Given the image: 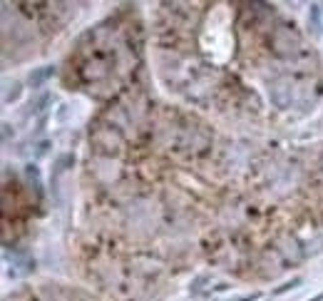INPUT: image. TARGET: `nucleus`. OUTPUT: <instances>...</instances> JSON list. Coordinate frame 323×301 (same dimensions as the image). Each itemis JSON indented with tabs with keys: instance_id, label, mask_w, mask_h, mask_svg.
I'll use <instances>...</instances> for the list:
<instances>
[{
	"instance_id": "nucleus-2",
	"label": "nucleus",
	"mask_w": 323,
	"mask_h": 301,
	"mask_svg": "<svg viewBox=\"0 0 323 301\" xmlns=\"http://www.w3.org/2000/svg\"><path fill=\"white\" fill-rule=\"evenodd\" d=\"M301 284V279H293V282H289V284H284V286H278L273 294H284V291H289V289H293V286H298Z\"/></svg>"
},
{
	"instance_id": "nucleus-3",
	"label": "nucleus",
	"mask_w": 323,
	"mask_h": 301,
	"mask_svg": "<svg viewBox=\"0 0 323 301\" xmlns=\"http://www.w3.org/2000/svg\"><path fill=\"white\" fill-rule=\"evenodd\" d=\"M254 299H256V296L251 294V296H241V299H236V301H254Z\"/></svg>"
},
{
	"instance_id": "nucleus-1",
	"label": "nucleus",
	"mask_w": 323,
	"mask_h": 301,
	"mask_svg": "<svg viewBox=\"0 0 323 301\" xmlns=\"http://www.w3.org/2000/svg\"><path fill=\"white\" fill-rule=\"evenodd\" d=\"M50 75H52V68H42V70H35V72H30L28 82L33 85V88H40V85L45 82V80H48Z\"/></svg>"
}]
</instances>
